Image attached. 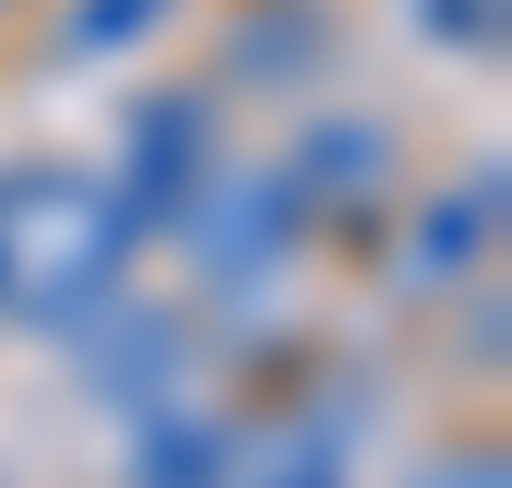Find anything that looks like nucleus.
I'll list each match as a JSON object with an SVG mask.
<instances>
[{
	"mask_svg": "<svg viewBox=\"0 0 512 488\" xmlns=\"http://www.w3.org/2000/svg\"><path fill=\"white\" fill-rule=\"evenodd\" d=\"M131 250H143V227L120 215L108 179H84L60 155H12L0 167V322L72 334L84 310L120 298Z\"/></svg>",
	"mask_w": 512,
	"mask_h": 488,
	"instance_id": "1",
	"label": "nucleus"
},
{
	"mask_svg": "<svg viewBox=\"0 0 512 488\" xmlns=\"http://www.w3.org/2000/svg\"><path fill=\"white\" fill-rule=\"evenodd\" d=\"M298 179L286 167H239V179H203L191 191V215H179V239H191V262L215 274V286H262L286 250H298Z\"/></svg>",
	"mask_w": 512,
	"mask_h": 488,
	"instance_id": "2",
	"label": "nucleus"
},
{
	"mask_svg": "<svg viewBox=\"0 0 512 488\" xmlns=\"http://www.w3.org/2000/svg\"><path fill=\"white\" fill-rule=\"evenodd\" d=\"M203 179H215V120H203L191 96H143V108H131V143H120V179H108V191H120V215L155 239V227H179V215H191V191H203Z\"/></svg>",
	"mask_w": 512,
	"mask_h": 488,
	"instance_id": "3",
	"label": "nucleus"
},
{
	"mask_svg": "<svg viewBox=\"0 0 512 488\" xmlns=\"http://www.w3.org/2000/svg\"><path fill=\"white\" fill-rule=\"evenodd\" d=\"M72 358L84 381L108 393V405H167L179 393V358H191V334H179V310H143V298H108V310H84L72 322Z\"/></svg>",
	"mask_w": 512,
	"mask_h": 488,
	"instance_id": "4",
	"label": "nucleus"
},
{
	"mask_svg": "<svg viewBox=\"0 0 512 488\" xmlns=\"http://www.w3.org/2000/svg\"><path fill=\"white\" fill-rule=\"evenodd\" d=\"M239 465V429L227 417H203V405H143V441H131V488H227Z\"/></svg>",
	"mask_w": 512,
	"mask_h": 488,
	"instance_id": "5",
	"label": "nucleus"
},
{
	"mask_svg": "<svg viewBox=\"0 0 512 488\" xmlns=\"http://www.w3.org/2000/svg\"><path fill=\"white\" fill-rule=\"evenodd\" d=\"M382 167H393V143H382V131L322 120L310 143H298V167H286V179H298V191H358V203H370V191H382Z\"/></svg>",
	"mask_w": 512,
	"mask_h": 488,
	"instance_id": "6",
	"label": "nucleus"
},
{
	"mask_svg": "<svg viewBox=\"0 0 512 488\" xmlns=\"http://www.w3.org/2000/svg\"><path fill=\"white\" fill-rule=\"evenodd\" d=\"M489 215H501V167H477V191H453V203L429 215V250H417V262H429V274L477 262V250H489Z\"/></svg>",
	"mask_w": 512,
	"mask_h": 488,
	"instance_id": "7",
	"label": "nucleus"
},
{
	"mask_svg": "<svg viewBox=\"0 0 512 488\" xmlns=\"http://www.w3.org/2000/svg\"><path fill=\"white\" fill-rule=\"evenodd\" d=\"M310 60H322L310 12H251V36H239V72H251V84H298Z\"/></svg>",
	"mask_w": 512,
	"mask_h": 488,
	"instance_id": "8",
	"label": "nucleus"
},
{
	"mask_svg": "<svg viewBox=\"0 0 512 488\" xmlns=\"http://www.w3.org/2000/svg\"><path fill=\"white\" fill-rule=\"evenodd\" d=\"M155 24H179V0H72V60H96V48H131V36H155Z\"/></svg>",
	"mask_w": 512,
	"mask_h": 488,
	"instance_id": "9",
	"label": "nucleus"
},
{
	"mask_svg": "<svg viewBox=\"0 0 512 488\" xmlns=\"http://www.w3.org/2000/svg\"><path fill=\"white\" fill-rule=\"evenodd\" d=\"M417 24L441 48H501V0H417Z\"/></svg>",
	"mask_w": 512,
	"mask_h": 488,
	"instance_id": "10",
	"label": "nucleus"
},
{
	"mask_svg": "<svg viewBox=\"0 0 512 488\" xmlns=\"http://www.w3.org/2000/svg\"><path fill=\"white\" fill-rule=\"evenodd\" d=\"M429 488H501V453H477V465H429Z\"/></svg>",
	"mask_w": 512,
	"mask_h": 488,
	"instance_id": "11",
	"label": "nucleus"
},
{
	"mask_svg": "<svg viewBox=\"0 0 512 488\" xmlns=\"http://www.w3.org/2000/svg\"><path fill=\"white\" fill-rule=\"evenodd\" d=\"M274 488H334V465H322V453H298V465H286Z\"/></svg>",
	"mask_w": 512,
	"mask_h": 488,
	"instance_id": "12",
	"label": "nucleus"
}]
</instances>
